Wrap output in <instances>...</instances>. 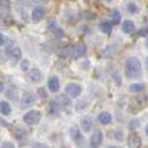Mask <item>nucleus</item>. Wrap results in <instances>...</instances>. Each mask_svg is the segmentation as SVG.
<instances>
[{
	"mask_svg": "<svg viewBox=\"0 0 148 148\" xmlns=\"http://www.w3.org/2000/svg\"><path fill=\"white\" fill-rule=\"evenodd\" d=\"M142 71V64L136 56H129L125 62V76L126 79H135L139 77Z\"/></svg>",
	"mask_w": 148,
	"mask_h": 148,
	"instance_id": "nucleus-1",
	"label": "nucleus"
},
{
	"mask_svg": "<svg viewBox=\"0 0 148 148\" xmlns=\"http://www.w3.org/2000/svg\"><path fill=\"white\" fill-rule=\"evenodd\" d=\"M40 119H42V114H40L39 110H30L28 113H25L24 117H22L24 123H25V125H30V126L37 125V123L40 121Z\"/></svg>",
	"mask_w": 148,
	"mask_h": 148,
	"instance_id": "nucleus-2",
	"label": "nucleus"
},
{
	"mask_svg": "<svg viewBox=\"0 0 148 148\" xmlns=\"http://www.w3.org/2000/svg\"><path fill=\"white\" fill-rule=\"evenodd\" d=\"M65 92L70 98H79L82 95V86L79 83H68L65 86Z\"/></svg>",
	"mask_w": 148,
	"mask_h": 148,
	"instance_id": "nucleus-3",
	"label": "nucleus"
},
{
	"mask_svg": "<svg viewBox=\"0 0 148 148\" xmlns=\"http://www.w3.org/2000/svg\"><path fill=\"white\" fill-rule=\"evenodd\" d=\"M102 139H104L102 132H101V130H95V132L92 133L90 139H89V145H90V148H99L101 144H102Z\"/></svg>",
	"mask_w": 148,
	"mask_h": 148,
	"instance_id": "nucleus-4",
	"label": "nucleus"
},
{
	"mask_svg": "<svg viewBox=\"0 0 148 148\" xmlns=\"http://www.w3.org/2000/svg\"><path fill=\"white\" fill-rule=\"evenodd\" d=\"M70 136H71V139L76 142V144H79L80 148L84 147V139H83V136H82V132L77 129V126H73V127L70 129Z\"/></svg>",
	"mask_w": 148,
	"mask_h": 148,
	"instance_id": "nucleus-5",
	"label": "nucleus"
},
{
	"mask_svg": "<svg viewBox=\"0 0 148 148\" xmlns=\"http://www.w3.org/2000/svg\"><path fill=\"white\" fill-rule=\"evenodd\" d=\"M6 53H8V56H9L10 59H14V61H18V59H21V56H22L21 49H19L18 46H10V45L6 47Z\"/></svg>",
	"mask_w": 148,
	"mask_h": 148,
	"instance_id": "nucleus-6",
	"label": "nucleus"
},
{
	"mask_svg": "<svg viewBox=\"0 0 148 148\" xmlns=\"http://www.w3.org/2000/svg\"><path fill=\"white\" fill-rule=\"evenodd\" d=\"M43 79V74L40 70H37V68H31L28 71V80L33 82V83H40Z\"/></svg>",
	"mask_w": 148,
	"mask_h": 148,
	"instance_id": "nucleus-7",
	"label": "nucleus"
},
{
	"mask_svg": "<svg viewBox=\"0 0 148 148\" xmlns=\"http://www.w3.org/2000/svg\"><path fill=\"white\" fill-rule=\"evenodd\" d=\"M47 89L51 90V92H53V93L59 92L61 84H59V80H58V77H56V76L49 77V80H47Z\"/></svg>",
	"mask_w": 148,
	"mask_h": 148,
	"instance_id": "nucleus-8",
	"label": "nucleus"
},
{
	"mask_svg": "<svg viewBox=\"0 0 148 148\" xmlns=\"http://www.w3.org/2000/svg\"><path fill=\"white\" fill-rule=\"evenodd\" d=\"M141 138H139V135L138 133H132L129 139H127V145L129 148H141Z\"/></svg>",
	"mask_w": 148,
	"mask_h": 148,
	"instance_id": "nucleus-9",
	"label": "nucleus"
},
{
	"mask_svg": "<svg viewBox=\"0 0 148 148\" xmlns=\"http://www.w3.org/2000/svg\"><path fill=\"white\" fill-rule=\"evenodd\" d=\"M36 102V96H34V93H31V92H25L22 95V105L24 107H30V105H33Z\"/></svg>",
	"mask_w": 148,
	"mask_h": 148,
	"instance_id": "nucleus-10",
	"label": "nucleus"
},
{
	"mask_svg": "<svg viewBox=\"0 0 148 148\" xmlns=\"http://www.w3.org/2000/svg\"><path fill=\"white\" fill-rule=\"evenodd\" d=\"M84 53H86V46H84V43H77L76 46H74L73 58H82V56H84Z\"/></svg>",
	"mask_w": 148,
	"mask_h": 148,
	"instance_id": "nucleus-11",
	"label": "nucleus"
},
{
	"mask_svg": "<svg viewBox=\"0 0 148 148\" xmlns=\"http://www.w3.org/2000/svg\"><path fill=\"white\" fill-rule=\"evenodd\" d=\"M133 30H135V24H133L132 21L126 19L125 22L121 24V31L125 33V34H132V33H133Z\"/></svg>",
	"mask_w": 148,
	"mask_h": 148,
	"instance_id": "nucleus-12",
	"label": "nucleus"
},
{
	"mask_svg": "<svg viewBox=\"0 0 148 148\" xmlns=\"http://www.w3.org/2000/svg\"><path fill=\"white\" fill-rule=\"evenodd\" d=\"M6 98L10 101H18V89L15 86H10L9 89H6Z\"/></svg>",
	"mask_w": 148,
	"mask_h": 148,
	"instance_id": "nucleus-13",
	"label": "nucleus"
},
{
	"mask_svg": "<svg viewBox=\"0 0 148 148\" xmlns=\"http://www.w3.org/2000/svg\"><path fill=\"white\" fill-rule=\"evenodd\" d=\"M80 125H82V130H83V132L92 130V119H90V117H83V119L80 120Z\"/></svg>",
	"mask_w": 148,
	"mask_h": 148,
	"instance_id": "nucleus-14",
	"label": "nucleus"
},
{
	"mask_svg": "<svg viewBox=\"0 0 148 148\" xmlns=\"http://www.w3.org/2000/svg\"><path fill=\"white\" fill-rule=\"evenodd\" d=\"M98 121H99L101 125H110L111 123V114L107 113V111H102V113H99V116H98Z\"/></svg>",
	"mask_w": 148,
	"mask_h": 148,
	"instance_id": "nucleus-15",
	"label": "nucleus"
},
{
	"mask_svg": "<svg viewBox=\"0 0 148 148\" xmlns=\"http://www.w3.org/2000/svg\"><path fill=\"white\" fill-rule=\"evenodd\" d=\"M43 16H45V10H43L42 8H36V9L33 10V14H31V18H33L34 22H39Z\"/></svg>",
	"mask_w": 148,
	"mask_h": 148,
	"instance_id": "nucleus-16",
	"label": "nucleus"
},
{
	"mask_svg": "<svg viewBox=\"0 0 148 148\" xmlns=\"http://www.w3.org/2000/svg\"><path fill=\"white\" fill-rule=\"evenodd\" d=\"M0 111H2L3 116H9L12 113V108H10V105L6 101H0Z\"/></svg>",
	"mask_w": 148,
	"mask_h": 148,
	"instance_id": "nucleus-17",
	"label": "nucleus"
},
{
	"mask_svg": "<svg viewBox=\"0 0 148 148\" xmlns=\"http://www.w3.org/2000/svg\"><path fill=\"white\" fill-rule=\"evenodd\" d=\"M55 24H56L55 21H51V22H49V28H51V31H52L56 37H59V39H61V37L64 36V33L61 31V28H58V27L55 25Z\"/></svg>",
	"mask_w": 148,
	"mask_h": 148,
	"instance_id": "nucleus-18",
	"label": "nucleus"
},
{
	"mask_svg": "<svg viewBox=\"0 0 148 148\" xmlns=\"http://www.w3.org/2000/svg\"><path fill=\"white\" fill-rule=\"evenodd\" d=\"M126 10L129 12V14H132V15H135V14H138V12H139V6L136 5V3H127L126 5Z\"/></svg>",
	"mask_w": 148,
	"mask_h": 148,
	"instance_id": "nucleus-19",
	"label": "nucleus"
},
{
	"mask_svg": "<svg viewBox=\"0 0 148 148\" xmlns=\"http://www.w3.org/2000/svg\"><path fill=\"white\" fill-rule=\"evenodd\" d=\"M56 102H58L59 105H62V107H68V105H70V98L65 96V95H59V96L56 98Z\"/></svg>",
	"mask_w": 148,
	"mask_h": 148,
	"instance_id": "nucleus-20",
	"label": "nucleus"
},
{
	"mask_svg": "<svg viewBox=\"0 0 148 148\" xmlns=\"http://www.w3.org/2000/svg\"><path fill=\"white\" fill-rule=\"evenodd\" d=\"M129 90L133 92V93H135V92H142V90H144V84H142V83H133V84L129 86Z\"/></svg>",
	"mask_w": 148,
	"mask_h": 148,
	"instance_id": "nucleus-21",
	"label": "nucleus"
},
{
	"mask_svg": "<svg viewBox=\"0 0 148 148\" xmlns=\"http://www.w3.org/2000/svg\"><path fill=\"white\" fill-rule=\"evenodd\" d=\"M73 53H74V47H71V46L61 49V56H65V58H68V56H73Z\"/></svg>",
	"mask_w": 148,
	"mask_h": 148,
	"instance_id": "nucleus-22",
	"label": "nucleus"
},
{
	"mask_svg": "<svg viewBox=\"0 0 148 148\" xmlns=\"http://www.w3.org/2000/svg\"><path fill=\"white\" fill-rule=\"evenodd\" d=\"M111 27H113V24H111V22H101L99 24V30L102 33H107V34L111 31Z\"/></svg>",
	"mask_w": 148,
	"mask_h": 148,
	"instance_id": "nucleus-23",
	"label": "nucleus"
},
{
	"mask_svg": "<svg viewBox=\"0 0 148 148\" xmlns=\"http://www.w3.org/2000/svg\"><path fill=\"white\" fill-rule=\"evenodd\" d=\"M120 22V14L117 10H113V14H111V24L113 25H116V24Z\"/></svg>",
	"mask_w": 148,
	"mask_h": 148,
	"instance_id": "nucleus-24",
	"label": "nucleus"
},
{
	"mask_svg": "<svg viewBox=\"0 0 148 148\" xmlns=\"http://www.w3.org/2000/svg\"><path fill=\"white\" fill-rule=\"evenodd\" d=\"M58 107H59V104L56 102V101H52V102H49V113H51V114H53V113H56V111H58Z\"/></svg>",
	"mask_w": 148,
	"mask_h": 148,
	"instance_id": "nucleus-25",
	"label": "nucleus"
},
{
	"mask_svg": "<svg viewBox=\"0 0 148 148\" xmlns=\"http://www.w3.org/2000/svg\"><path fill=\"white\" fill-rule=\"evenodd\" d=\"M18 3L22 6H33L36 3V0H18Z\"/></svg>",
	"mask_w": 148,
	"mask_h": 148,
	"instance_id": "nucleus-26",
	"label": "nucleus"
},
{
	"mask_svg": "<svg viewBox=\"0 0 148 148\" xmlns=\"http://www.w3.org/2000/svg\"><path fill=\"white\" fill-rule=\"evenodd\" d=\"M88 104H89V101H88V99H82V101H80V104H77V105H76V110H83Z\"/></svg>",
	"mask_w": 148,
	"mask_h": 148,
	"instance_id": "nucleus-27",
	"label": "nucleus"
},
{
	"mask_svg": "<svg viewBox=\"0 0 148 148\" xmlns=\"http://www.w3.org/2000/svg\"><path fill=\"white\" fill-rule=\"evenodd\" d=\"M21 68H22L24 71H27V70L30 68V61H27V59L21 61Z\"/></svg>",
	"mask_w": 148,
	"mask_h": 148,
	"instance_id": "nucleus-28",
	"label": "nucleus"
},
{
	"mask_svg": "<svg viewBox=\"0 0 148 148\" xmlns=\"http://www.w3.org/2000/svg\"><path fill=\"white\" fill-rule=\"evenodd\" d=\"M5 12H8V3L5 0H2V16L5 18Z\"/></svg>",
	"mask_w": 148,
	"mask_h": 148,
	"instance_id": "nucleus-29",
	"label": "nucleus"
},
{
	"mask_svg": "<svg viewBox=\"0 0 148 148\" xmlns=\"http://www.w3.org/2000/svg\"><path fill=\"white\" fill-rule=\"evenodd\" d=\"M2 148H15V145L12 142H3L2 144Z\"/></svg>",
	"mask_w": 148,
	"mask_h": 148,
	"instance_id": "nucleus-30",
	"label": "nucleus"
},
{
	"mask_svg": "<svg viewBox=\"0 0 148 148\" xmlns=\"http://www.w3.org/2000/svg\"><path fill=\"white\" fill-rule=\"evenodd\" d=\"M139 36H148V27H144V28L139 31Z\"/></svg>",
	"mask_w": 148,
	"mask_h": 148,
	"instance_id": "nucleus-31",
	"label": "nucleus"
},
{
	"mask_svg": "<svg viewBox=\"0 0 148 148\" xmlns=\"http://www.w3.org/2000/svg\"><path fill=\"white\" fill-rule=\"evenodd\" d=\"M39 95H40L42 98H45V96H46V92L43 90V88H39Z\"/></svg>",
	"mask_w": 148,
	"mask_h": 148,
	"instance_id": "nucleus-32",
	"label": "nucleus"
},
{
	"mask_svg": "<svg viewBox=\"0 0 148 148\" xmlns=\"http://www.w3.org/2000/svg\"><path fill=\"white\" fill-rule=\"evenodd\" d=\"M0 92H5V83L2 80V83H0Z\"/></svg>",
	"mask_w": 148,
	"mask_h": 148,
	"instance_id": "nucleus-33",
	"label": "nucleus"
},
{
	"mask_svg": "<svg viewBox=\"0 0 148 148\" xmlns=\"http://www.w3.org/2000/svg\"><path fill=\"white\" fill-rule=\"evenodd\" d=\"M135 126H136V127H138V121H132V123H130V127H132V129H133Z\"/></svg>",
	"mask_w": 148,
	"mask_h": 148,
	"instance_id": "nucleus-34",
	"label": "nucleus"
},
{
	"mask_svg": "<svg viewBox=\"0 0 148 148\" xmlns=\"http://www.w3.org/2000/svg\"><path fill=\"white\" fill-rule=\"evenodd\" d=\"M145 68H147V71H148V58H147V61H145Z\"/></svg>",
	"mask_w": 148,
	"mask_h": 148,
	"instance_id": "nucleus-35",
	"label": "nucleus"
},
{
	"mask_svg": "<svg viewBox=\"0 0 148 148\" xmlns=\"http://www.w3.org/2000/svg\"><path fill=\"white\" fill-rule=\"evenodd\" d=\"M108 148H120V147H116V145H113V147H108Z\"/></svg>",
	"mask_w": 148,
	"mask_h": 148,
	"instance_id": "nucleus-36",
	"label": "nucleus"
},
{
	"mask_svg": "<svg viewBox=\"0 0 148 148\" xmlns=\"http://www.w3.org/2000/svg\"><path fill=\"white\" fill-rule=\"evenodd\" d=\"M145 132H147V135H148V125H147V127H145Z\"/></svg>",
	"mask_w": 148,
	"mask_h": 148,
	"instance_id": "nucleus-37",
	"label": "nucleus"
},
{
	"mask_svg": "<svg viewBox=\"0 0 148 148\" xmlns=\"http://www.w3.org/2000/svg\"><path fill=\"white\" fill-rule=\"evenodd\" d=\"M145 46H147V47H148V39H147V42H145Z\"/></svg>",
	"mask_w": 148,
	"mask_h": 148,
	"instance_id": "nucleus-38",
	"label": "nucleus"
}]
</instances>
